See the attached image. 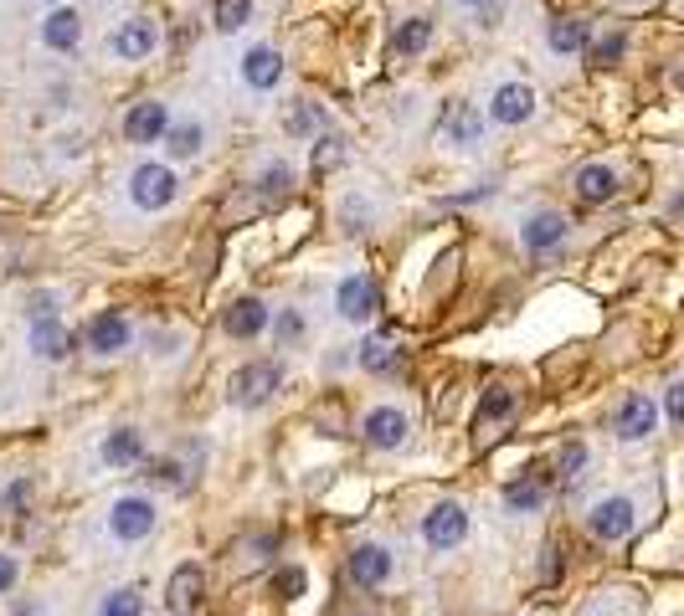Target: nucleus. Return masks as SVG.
<instances>
[{
    "instance_id": "obj_1",
    "label": "nucleus",
    "mask_w": 684,
    "mask_h": 616,
    "mask_svg": "<svg viewBox=\"0 0 684 616\" xmlns=\"http://www.w3.org/2000/svg\"><path fill=\"white\" fill-rule=\"evenodd\" d=\"M176 195H180V180H176L170 165L144 159V165L129 170V206H135V211L160 216V211H170V206H176Z\"/></svg>"
},
{
    "instance_id": "obj_2",
    "label": "nucleus",
    "mask_w": 684,
    "mask_h": 616,
    "mask_svg": "<svg viewBox=\"0 0 684 616\" xmlns=\"http://www.w3.org/2000/svg\"><path fill=\"white\" fill-rule=\"evenodd\" d=\"M160 524V509L144 493H124V499L109 503V519H103V529H109V539L114 544H139V539H150Z\"/></svg>"
},
{
    "instance_id": "obj_3",
    "label": "nucleus",
    "mask_w": 684,
    "mask_h": 616,
    "mask_svg": "<svg viewBox=\"0 0 684 616\" xmlns=\"http://www.w3.org/2000/svg\"><path fill=\"white\" fill-rule=\"evenodd\" d=\"M278 385H283V370H278V360H248V365L232 375V385H227V401L242 406V411H257V406L274 401Z\"/></svg>"
},
{
    "instance_id": "obj_4",
    "label": "nucleus",
    "mask_w": 684,
    "mask_h": 616,
    "mask_svg": "<svg viewBox=\"0 0 684 616\" xmlns=\"http://www.w3.org/2000/svg\"><path fill=\"white\" fill-rule=\"evenodd\" d=\"M360 442L376 447V452H396V447H407L411 442V416L402 411V406H371L366 416H360Z\"/></svg>"
},
{
    "instance_id": "obj_5",
    "label": "nucleus",
    "mask_w": 684,
    "mask_h": 616,
    "mask_svg": "<svg viewBox=\"0 0 684 616\" xmlns=\"http://www.w3.org/2000/svg\"><path fill=\"white\" fill-rule=\"evenodd\" d=\"M376 308H381V288H376L371 272H345V278L334 283V313H340L345 324H371Z\"/></svg>"
},
{
    "instance_id": "obj_6",
    "label": "nucleus",
    "mask_w": 684,
    "mask_h": 616,
    "mask_svg": "<svg viewBox=\"0 0 684 616\" xmlns=\"http://www.w3.org/2000/svg\"><path fill=\"white\" fill-rule=\"evenodd\" d=\"M422 539H428V550H438V555H448V550H458L464 539H469V509L464 503H432L428 514H422Z\"/></svg>"
},
{
    "instance_id": "obj_7",
    "label": "nucleus",
    "mask_w": 684,
    "mask_h": 616,
    "mask_svg": "<svg viewBox=\"0 0 684 616\" xmlns=\"http://www.w3.org/2000/svg\"><path fill=\"white\" fill-rule=\"evenodd\" d=\"M633 524H638V509H633L628 493H607V499H597L592 509H586V529H592V539H603V544L628 539L633 535Z\"/></svg>"
},
{
    "instance_id": "obj_8",
    "label": "nucleus",
    "mask_w": 684,
    "mask_h": 616,
    "mask_svg": "<svg viewBox=\"0 0 684 616\" xmlns=\"http://www.w3.org/2000/svg\"><path fill=\"white\" fill-rule=\"evenodd\" d=\"M535 108H541V93L530 88V82H499L494 93H489V124H499V129H520V124H530L535 118Z\"/></svg>"
},
{
    "instance_id": "obj_9",
    "label": "nucleus",
    "mask_w": 684,
    "mask_h": 616,
    "mask_svg": "<svg viewBox=\"0 0 684 616\" xmlns=\"http://www.w3.org/2000/svg\"><path fill=\"white\" fill-rule=\"evenodd\" d=\"M155 47H160V26L150 16H129L109 31V57L114 62H144Z\"/></svg>"
},
{
    "instance_id": "obj_10",
    "label": "nucleus",
    "mask_w": 684,
    "mask_h": 616,
    "mask_svg": "<svg viewBox=\"0 0 684 616\" xmlns=\"http://www.w3.org/2000/svg\"><path fill=\"white\" fill-rule=\"evenodd\" d=\"M170 124H176V114H170L165 98H139L135 108L124 114V139L129 144H160L170 134Z\"/></svg>"
},
{
    "instance_id": "obj_11",
    "label": "nucleus",
    "mask_w": 684,
    "mask_h": 616,
    "mask_svg": "<svg viewBox=\"0 0 684 616\" xmlns=\"http://www.w3.org/2000/svg\"><path fill=\"white\" fill-rule=\"evenodd\" d=\"M83 339H88V349L93 355H118V349H129V339H135V324H129V313L124 308H98L93 319H88V329H83Z\"/></svg>"
},
{
    "instance_id": "obj_12",
    "label": "nucleus",
    "mask_w": 684,
    "mask_h": 616,
    "mask_svg": "<svg viewBox=\"0 0 684 616\" xmlns=\"http://www.w3.org/2000/svg\"><path fill=\"white\" fill-rule=\"evenodd\" d=\"M489 129V114L479 103H453L443 124H438V139H443V150H473Z\"/></svg>"
},
{
    "instance_id": "obj_13",
    "label": "nucleus",
    "mask_w": 684,
    "mask_h": 616,
    "mask_svg": "<svg viewBox=\"0 0 684 616\" xmlns=\"http://www.w3.org/2000/svg\"><path fill=\"white\" fill-rule=\"evenodd\" d=\"M567 231H571V221L561 211H525L520 216V247L530 257H546V252H556L567 242Z\"/></svg>"
},
{
    "instance_id": "obj_14",
    "label": "nucleus",
    "mask_w": 684,
    "mask_h": 616,
    "mask_svg": "<svg viewBox=\"0 0 684 616\" xmlns=\"http://www.w3.org/2000/svg\"><path fill=\"white\" fill-rule=\"evenodd\" d=\"M659 401L654 396H623V406H618V416H612V432L623 437V442H644V437H654V426H659Z\"/></svg>"
},
{
    "instance_id": "obj_15",
    "label": "nucleus",
    "mask_w": 684,
    "mask_h": 616,
    "mask_svg": "<svg viewBox=\"0 0 684 616\" xmlns=\"http://www.w3.org/2000/svg\"><path fill=\"white\" fill-rule=\"evenodd\" d=\"M37 37H41V47H47V52H78V41H83V11H78V5H52V11L41 16Z\"/></svg>"
},
{
    "instance_id": "obj_16",
    "label": "nucleus",
    "mask_w": 684,
    "mask_h": 616,
    "mask_svg": "<svg viewBox=\"0 0 684 616\" xmlns=\"http://www.w3.org/2000/svg\"><path fill=\"white\" fill-rule=\"evenodd\" d=\"M26 345H31V355H37V360L58 365V360H67V355H73V329L62 324L58 313H47V319H31V329H26Z\"/></svg>"
},
{
    "instance_id": "obj_17",
    "label": "nucleus",
    "mask_w": 684,
    "mask_h": 616,
    "mask_svg": "<svg viewBox=\"0 0 684 616\" xmlns=\"http://www.w3.org/2000/svg\"><path fill=\"white\" fill-rule=\"evenodd\" d=\"M237 77H242V88H253V93H274L278 82H283V57H278L274 47H248L242 62H237Z\"/></svg>"
},
{
    "instance_id": "obj_18",
    "label": "nucleus",
    "mask_w": 684,
    "mask_h": 616,
    "mask_svg": "<svg viewBox=\"0 0 684 616\" xmlns=\"http://www.w3.org/2000/svg\"><path fill=\"white\" fill-rule=\"evenodd\" d=\"M391 570H396V555H391L387 544L366 539V544H355V550H351V580H355V586L376 591V586H387V580H391Z\"/></svg>"
},
{
    "instance_id": "obj_19",
    "label": "nucleus",
    "mask_w": 684,
    "mask_h": 616,
    "mask_svg": "<svg viewBox=\"0 0 684 616\" xmlns=\"http://www.w3.org/2000/svg\"><path fill=\"white\" fill-rule=\"evenodd\" d=\"M160 144H165V159H201L212 144V124L206 118H176Z\"/></svg>"
},
{
    "instance_id": "obj_20",
    "label": "nucleus",
    "mask_w": 684,
    "mask_h": 616,
    "mask_svg": "<svg viewBox=\"0 0 684 616\" xmlns=\"http://www.w3.org/2000/svg\"><path fill=\"white\" fill-rule=\"evenodd\" d=\"M618 185H623V180H618L612 165H582V170L571 175V191H577L582 206H607V201L618 195Z\"/></svg>"
},
{
    "instance_id": "obj_21",
    "label": "nucleus",
    "mask_w": 684,
    "mask_h": 616,
    "mask_svg": "<svg viewBox=\"0 0 684 616\" xmlns=\"http://www.w3.org/2000/svg\"><path fill=\"white\" fill-rule=\"evenodd\" d=\"M221 329H227L232 339H257V334L268 329V304L253 298V293H248V298H232L227 313H221Z\"/></svg>"
},
{
    "instance_id": "obj_22",
    "label": "nucleus",
    "mask_w": 684,
    "mask_h": 616,
    "mask_svg": "<svg viewBox=\"0 0 684 616\" xmlns=\"http://www.w3.org/2000/svg\"><path fill=\"white\" fill-rule=\"evenodd\" d=\"M546 493H550V473L535 467V473H525V478H515L505 488V509L509 514H535V509L546 503Z\"/></svg>"
},
{
    "instance_id": "obj_23",
    "label": "nucleus",
    "mask_w": 684,
    "mask_h": 616,
    "mask_svg": "<svg viewBox=\"0 0 684 616\" xmlns=\"http://www.w3.org/2000/svg\"><path fill=\"white\" fill-rule=\"evenodd\" d=\"M546 47L556 52V57H577V52L592 47V26H586L582 16H556L546 26Z\"/></svg>"
},
{
    "instance_id": "obj_24",
    "label": "nucleus",
    "mask_w": 684,
    "mask_h": 616,
    "mask_svg": "<svg viewBox=\"0 0 684 616\" xmlns=\"http://www.w3.org/2000/svg\"><path fill=\"white\" fill-rule=\"evenodd\" d=\"M98 458H103V467H135V462L144 458L139 426H114V432L103 437V447H98Z\"/></svg>"
},
{
    "instance_id": "obj_25",
    "label": "nucleus",
    "mask_w": 684,
    "mask_h": 616,
    "mask_svg": "<svg viewBox=\"0 0 684 616\" xmlns=\"http://www.w3.org/2000/svg\"><path fill=\"white\" fill-rule=\"evenodd\" d=\"M376 221H381V201L376 195L351 191L340 201V227H345V236H366V231H376Z\"/></svg>"
},
{
    "instance_id": "obj_26",
    "label": "nucleus",
    "mask_w": 684,
    "mask_h": 616,
    "mask_svg": "<svg viewBox=\"0 0 684 616\" xmlns=\"http://www.w3.org/2000/svg\"><path fill=\"white\" fill-rule=\"evenodd\" d=\"M330 129V114L314 103V98H293L289 103V114H283V134H293V139H319Z\"/></svg>"
},
{
    "instance_id": "obj_27",
    "label": "nucleus",
    "mask_w": 684,
    "mask_h": 616,
    "mask_svg": "<svg viewBox=\"0 0 684 616\" xmlns=\"http://www.w3.org/2000/svg\"><path fill=\"white\" fill-rule=\"evenodd\" d=\"M201 586H206L201 565H180L176 576H170V586H165V606L176 616H191V606L201 601Z\"/></svg>"
},
{
    "instance_id": "obj_28",
    "label": "nucleus",
    "mask_w": 684,
    "mask_h": 616,
    "mask_svg": "<svg viewBox=\"0 0 684 616\" xmlns=\"http://www.w3.org/2000/svg\"><path fill=\"white\" fill-rule=\"evenodd\" d=\"M355 365L366 370V375H396L402 370V349L391 345V339H360L355 345Z\"/></svg>"
},
{
    "instance_id": "obj_29",
    "label": "nucleus",
    "mask_w": 684,
    "mask_h": 616,
    "mask_svg": "<svg viewBox=\"0 0 684 616\" xmlns=\"http://www.w3.org/2000/svg\"><path fill=\"white\" fill-rule=\"evenodd\" d=\"M432 47V21L428 16H407L402 26H396V37H391V52L402 62H411V57H422Z\"/></svg>"
},
{
    "instance_id": "obj_30",
    "label": "nucleus",
    "mask_w": 684,
    "mask_h": 616,
    "mask_svg": "<svg viewBox=\"0 0 684 616\" xmlns=\"http://www.w3.org/2000/svg\"><path fill=\"white\" fill-rule=\"evenodd\" d=\"M515 406H520V396L509 390V385H489L484 390V401H479V426H505L509 416H515Z\"/></svg>"
},
{
    "instance_id": "obj_31",
    "label": "nucleus",
    "mask_w": 684,
    "mask_h": 616,
    "mask_svg": "<svg viewBox=\"0 0 684 616\" xmlns=\"http://www.w3.org/2000/svg\"><path fill=\"white\" fill-rule=\"evenodd\" d=\"M293 180H299V170H293V159H268L263 170H257V191L268 195V201H283V195L293 191Z\"/></svg>"
},
{
    "instance_id": "obj_32",
    "label": "nucleus",
    "mask_w": 684,
    "mask_h": 616,
    "mask_svg": "<svg viewBox=\"0 0 684 616\" xmlns=\"http://www.w3.org/2000/svg\"><path fill=\"white\" fill-rule=\"evenodd\" d=\"M216 31H227V37H237L242 26H253V0H216Z\"/></svg>"
},
{
    "instance_id": "obj_33",
    "label": "nucleus",
    "mask_w": 684,
    "mask_h": 616,
    "mask_svg": "<svg viewBox=\"0 0 684 616\" xmlns=\"http://www.w3.org/2000/svg\"><path fill=\"white\" fill-rule=\"evenodd\" d=\"M98 616H144V596H139L135 586H118V591H109V596H103Z\"/></svg>"
},
{
    "instance_id": "obj_34",
    "label": "nucleus",
    "mask_w": 684,
    "mask_h": 616,
    "mask_svg": "<svg viewBox=\"0 0 684 616\" xmlns=\"http://www.w3.org/2000/svg\"><path fill=\"white\" fill-rule=\"evenodd\" d=\"M31 493H37V478H11L5 488H0V514H26V503H31Z\"/></svg>"
},
{
    "instance_id": "obj_35",
    "label": "nucleus",
    "mask_w": 684,
    "mask_h": 616,
    "mask_svg": "<svg viewBox=\"0 0 684 616\" xmlns=\"http://www.w3.org/2000/svg\"><path fill=\"white\" fill-rule=\"evenodd\" d=\"M623 47H628V41H623V31H607V37H597L592 47H586V57L597 62V67H612V62L623 57Z\"/></svg>"
},
{
    "instance_id": "obj_36",
    "label": "nucleus",
    "mask_w": 684,
    "mask_h": 616,
    "mask_svg": "<svg viewBox=\"0 0 684 616\" xmlns=\"http://www.w3.org/2000/svg\"><path fill=\"white\" fill-rule=\"evenodd\" d=\"M586 467V442H567L561 447V462H556V478L561 483H577Z\"/></svg>"
},
{
    "instance_id": "obj_37",
    "label": "nucleus",
    "mask_w": 684,
    "mask_h": 616,
    "mask_svg": "<svg viewBox=\"0 0 684 616\" xmlns=\"http://www.w3.org/2000/svg\"><path fill=\"white\" fill-rule=\"evenodd\" d=\"M274 550H278V539H274V535H253L248 544H237V560H242V565L253 570V565H263V560L274 555Z\"/></svg>"
},
{
    "instance_id": "obj_38",
    "label": "nucleus",
    "mask_w": 684,
    "mask_h": 616,
    "mask_svg": "<svg viewBox=\"0 0 684 616\" xmlns=\"http://www.w3.org/2000/svg\"><path fill=\"white\" fill-rule=\"evenodd\" d=\"M304 586H309V576H304L299 565H283V570L274 576V591H278L283 601H299V596H304Z\"/></svg>"
},
{
    "instance_id": "obj_39",
    "label": "nucleus",
    "mask_w": 684,
    "mask_h": 616,
    "mask_svg": "<svg viewBox=\"0 0 684 616\" xmlns=\"http://www.w3.org/2000/svg\"><path fill=\"white\" fill-rule=\"evenodd\" d=\"M274 334H278V345H283V349H289V345H299V339H304V319H299V308H283V313H278Z\"/></svg>"
},
{
    "instance_id": "obj_40",
    "label": "nucleus",
    "mask_w": 684,
    "mask_h": 616,
    "mask_svg": "<svg viewBox=\"0 0 684 616\" xmlns=\"http://www.w3.org/2000/svg\"><path fill=\"white\" fill-rule=\"evenodd\" d=\"M659 411H664V416H669L674 426H684V381H674V385H669V390H664V401H659Z\"/></svg>"
},
{
    "instance_id": "obj_41",
    "label": "nucleus",
    "mask_w": 684,
    "mask_h": 616,
    "mask_svg": "<svg viewBox=\"0 0 684 616\" xmlns=\"http://www.w3.org/2000/svg\"><path fill=\"white\" fill-rule=\"evenodd\" d=\"M180 345H186V339H180V334H170V329H165V334H160V329L150 334V355H155V360H160V355H165V360H176Z\"/></svg>"
},
{
    "instance_id": "obj_42",
    "label": "nucleus",
    "mask_w": 684,
    "mask_h": 616,
    "mask_svg": "<svg viewBox=\"0 0 684 616\" xmlns=\"http://www.w3.org/2000/svg\"><path fill=\"white\" fill-rule=\"evenodd\" d=\"M334 159H340V139H325V134H319V139H314V165H319V170H330V165H334Z\"/></svg>"
},
{
    "instance_id": "obj_43",
    "label": "nucleus",
    "mask_w": 684,
    "mask_h": 616,
    "mask_svg": "<svg viewBox=\"0 0 684 616\" xmlns=\"http://www.w3.org/2000/svg\"><path fill=\"white\" fill-rule=\"evenodd\" d=\"M16 580H21L16 555H5V550H0V596H11V591H16Z\"/></svg>"
},
{
    "instance_id": "obj_44",
    "label": "nucleus",
    "mask_w": 684,
    "mask_h": 616,
    "mask_svg": "<svg viewBox=\"0 0 684 616\" xmlns=\"http://www.w3.org/2000/svg\"><path fill=\"white\" fill-rule=\"evenodd\" d=\"M484 195H494V185H473V191H458V195H448V201H443V206H473V201H484Z\"/></svg>"
},
{
    "instance_id": "obj_45",
    "label": "nucleus",
    "mask_w": 684,
    "mask_h": 616,
    "mask_svg": "<svg viewBox=\"0 0 684 616\" xmlns=\"http://www.w3.org/2000/svg\"><path fill=\"white\" fill-rule=\"evenodd\" d=\"M561 576V550L556 544H546V560H541V580H556Z\"/></svg>"
},
{
    "instance_id": "obj_46",
    "label": "nucleus",
    "mask_w": 684,
    "mask_h": 616,
    "mask_svg": "<svg viewBox=\"0 0 684 616\" xmlns=\"http://www.w3.org/2000/svg\"><path fill=\"white\" fill-rule=\"evenodd\" d=\"M499 16H505V0H489V5H479V26H499Z\"/></svg>"
},
{
    "instance_id": "obj_47",
    "label": "nucleus",
    "mask_w": 684,
    "mask_h": 616,
    "mask_svg": "<svg viewBox=\"0 0 684 616\" xmlns=\"http://www.w3.org/2000/svg\"><path fill=\"white\" fill-rule=\"evenodd\" d=\"M16 616H47V606H41V601H21Z\"/></svg>"
},
{
    "instance_id": "obj_48",
    "label": "nucleus",
    "mask_w": 684,
    "mask_h": 616,
    "mask_svg": "<svg viewBox=\"0 0 684 616\" xmlns=\"http://www.w3.org/2000/svg\"><path fill=\"white\" fill-rule=\"evenodd\" d=\"M453 5H469V11H479V5H489V0H453Z\"/></svg>"
},
{
    "instance_id": "obj_49",
    "label": "nucleus",
    "mask_w": 684,
    "mask_h": 616,
    "mask_svg": "<svg viewBox=\"0 0 684 616\" xmlns=\"http://www.w3.org/2000/svg\"><path fill=\"white\" fill-rule=\"evenodd\" d=\"M52 5H62V0H52Z\"/></svg>"
}]
</instances>
